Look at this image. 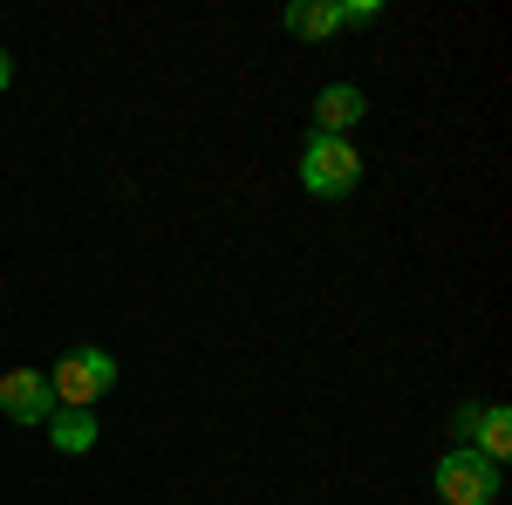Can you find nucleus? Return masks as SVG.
Segmentation results:
<instances>
[{"label":"nucleus","instance_id":"1","mask_svg":"<svg viewBox=\"0 0 512 505\" xmlns=\"http://www.w3.org/2000/svg\"><path fill=\"white\" fill-rule=\"evenodd\" d=\"M48 389H55V410H96L117 389V355L110 349H69L48 369Z\"/></svg>","mask_w":512,"mask_h":505},{"label":"nucleus","instance_id":"2","mask_svg":"<svg viewBox=\"0 0 512 505\" xmlns=\"http://www.w3.org/2000/svg\"><path fill=\"white\" fill-rule=\"evenodd\" d=\"M301 185L315 198H349L362 185V151L349 137H308L301 144Z\"/></svg>","mask_w":512,"mask_h":505},{"label":"nucleus","instance_id":"3","mask_svg":"<svg viewBox=\"0 0 512 505\" xmlns=\"http://www.w3.org/2000/svg\"><path fill=\"white\" fill-rule=\"evenodd\" d=\"M437 499L444 505H499V465H485L472 444L437 458Z\"/></svg>","mask_w":512,"mask_h":505},{"label":"nucleus","instance_id":"4","mask_svg":"<svg viewBox=\"0 0 512 505\" xmlns=\"http://www.w3.org/2000/svg\"><path fill=\"white\" fill-rule=\"evenodd\" d=\"M0 410L14 417V424H48L55 417V389H48V369H7L0 376Z\"/></svg>","mask_w":512,"mask_h":505},{"label":"nucleus","instance_id":"5","mask_svg":"<svg viewBox=\"0 0 512 505\" xmlns=\"http://www.w3.org/2000/svg\"><path fill=\"white\" fill-rule=\"evenodd\" d=\"M362 117H369V96L355 82H328L315 96V137H349Z\"/></svg>","mask_w":512,"mask_h":505},{"label":"nucleus","instance_id":"6","mask_svg":"<svg viewBox=\"0 0 512 505\" xmlns=\"http://www.w3.org/2000/svg\"><path fill=\"white\" fill-rule=\"evenodd\" d=\"M472 451L485 458V465H506V458H512V410H506V403H478Z\"/></svg>","mask_w":512,"mask_h":505},{"label":"nucleus","instance_id":"7","mask_svg":"<svg viewBox=\"0 0 512 505\" xmlns=\"http://www.w3.org/2000/svg\"><path fill=\"white\" fill-rule=\"evenodd\" d=\"M96 437H103V430H96V410H55V417H48V444L69 451V458L96 451Z\"/></svg>","mask_w":512,"mask_h":505},{"label":"nucleus","instance_id":"8","mask_svg":"<svg viewBox=\"0 0 512 505\" xmlns=\"http://www.w3.org/2000/svg\"><path fill=\"white\" fill-rule=\"evenodd\" d=\"M335 28H342V7H335V0H294V7H287V35L321 41V35H335Z\"/></svg>","mask_w":512,"mask_h":505},{"label":"nucleus","instance_id":"9","mask_svg":"<svg viewBox=\"0 0 512 505\" xmlns=\"http://www.w3.org/2000/svg\"><path fill=\"white\" fill-rule=\"evenodd\" d=\"M369 21H383L376 0H342V28H369Z\"/></svg>","mask_w":512,"mask_h":505},{"label":"nucleus","instance_id":"10","mask_svg":"<svg viewBox=\"0 0 512 505\" xmlns=\"http://www.w3.org/2000/svg\"><path fill=\"white\" fill-rule=\"evenodd\" d=\"M7 82H14V62H7V48H0V89H7Z\"/></svg>","mask_w":512,"mask_h":505}]
</instances>
